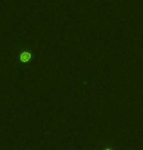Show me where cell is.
I'll return each instance as SVG.
<instances>
[{
    "label": "cell",
    "instance_id": "1",
    "mask_svg": "<svg viewBox=\"0 0 143 150\" xmlns=\"http://www.w3.org/2000/svg\"><path fill=\"white\" fill-rule=\"evenodd\" d=\"M30 59V54L29 52H24L21 55V60L23 62H27Z\"/></svg>",
    "mask_w": 143,
    "mask_h": 150
},
{
    "label": "cell",
    "instance_id": "2",
    "mask_svg": "<svg viewBox=\"0 0 143 150\" xmlns=\"http://www.w3.org/2000/svg\"><path fill=\"white\" fill-rule=\"evenodd\" d=\"M106 150H110V149H106Z\"/></svg>",
    "mask_w": 143,
    "mask_h": 150
}]
</instances>
